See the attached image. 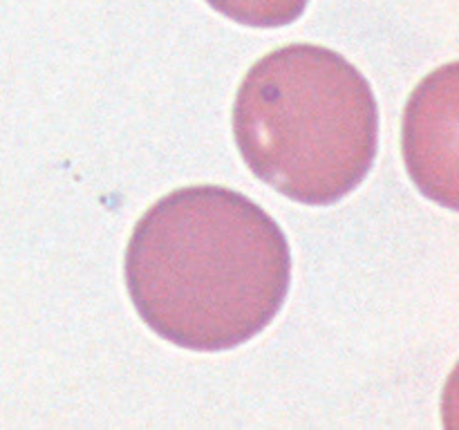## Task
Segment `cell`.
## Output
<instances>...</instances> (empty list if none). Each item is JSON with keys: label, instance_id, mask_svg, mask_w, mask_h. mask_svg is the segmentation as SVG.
I'll return each instance as SVG.
<instances>
[{"label": "cell", "instance_id": "7a4b0ae2", "mask_svg": "<svg viewBox=\"0 0 459 430\" xmlns=\"http://www.w3.org/2000/svg\"><path fill=\"white\" fill-rule=\"evenodd\" d=\"M233 137L255 177L300 204L327 206L370 173L379 108L348 58L323 45H285L242 79Z\"/></svg>", "mask_w": 459, "mask_h": 430}, {"label": "cell", "instance_id": "3957f363", "mask_svg": "<svg viewBox=\"0 0 459 430\" xmlns=\"http://www.w3.org/2000/svg\"><path fill=\"white\" fill-rule=\"evenodd\" d=\"M455 63L417 88L403 116V157L417 186L439 204L455 209Z\"/></svg>", "mask_w": 459, "mask_h": 430}, {"label": "cell", "instance_id": "277c9868", "mask_svg": "<svg viewBox=\"0 0 459 430\" xmlns=\"http://www.w3.org/2000/svg\"><path fill=\"white\" fill-rule=\"evenodd\" d=\"M215 12L247 27H282L303 16L309 0H206Z\"/></svg>", "mask_w": 459, "mask_h": 430}, {"label": "cell", "instance_id": "6da1fadb", "mask_svg": "<svg viewBox=\"0 0 459 430\" xmlns=\"http://www.w3.org/2000/svg\"><path fill=\"white\" fill-rule=\"evenodd\" d=\"M142 321L193 352L247 343L290 294L291 251L276 219L227 186H186L152 204L126 249Z\"/></svg>", "mask_w": 459, "mask_h": 430}]
</instances>
